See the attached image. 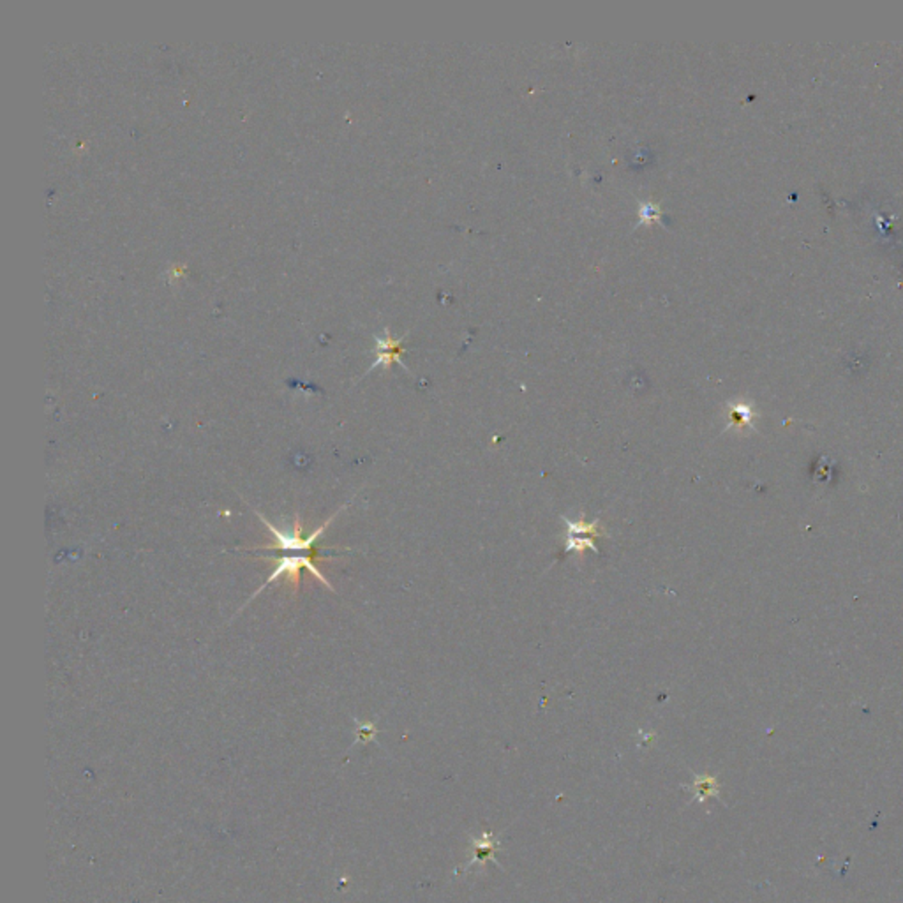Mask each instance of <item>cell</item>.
Returning a JSON list of instances; mask_svg holds the SVG:
<instances>
[{"label":"cell","mask_w":903,"mask_h":903,"mask_svg":"<svg viewBox=\"0 0 903 903\" xmlns=\"http://www.w3.org/2000/svg\"><path fill=\"white\" fill-rule=\"evenodd\" d=\"M402 355V341L401 339H393L392 334H390V330L385 328L383 330V334L378 335L376 337V360L373 362V366L369 367L367 373H371L376 367H385L389 369L392 364H399L402 369L408 371V367L404 366V362L401 358Z\"/></svg>","instance_id":"obj_1"},{"label":"cell","mask_w":903,"mask_h":903,"mask_svg":"<svg viewBox=\"0 0 903 903\" xmlns=\"http://www.w3.org/2000/svg\"><path fill=\"white\" fill-rule=\"evenodd\" d=\"M472 845H473V850H475V854H473L472 857V863L483 864L487 859H494V857H492V853L499 847V841L494 840V835L489 831V832H483L482 838L473 840Z\"/></svg>","instance_id":"obj_3"},{"label":"cell","mask_w":903,"mask_h":903,"mask_svg":"<svg viewBox=\"0 0 903 903\" xmlns=\"http://www.w3.org/2000/svg\"><path fill=\"white\" fill-rule=\"evenodd\" d=\"M688 789L693 792V799L691 801L699 803H704L707 797H718L720 794L718 780L715 776H711V774H696L693 783L688 785Z\"/></svg>","instance_id":"obj_2"},{"label":"cell","mask_w":903,"mask_h":903,"mask_svg":"<svg viewBox=\"0 0 903 903\" xmlns=\"http://www.w3.org/2000/svg\"><path fill=\"white\" fill-rule=\"evenodd\" d=\"M662 208L660 205L655 203H642L639 208V223L644 224H653V223H660L662 219Z\"/></svg>","instance_id":"obj_6"},{"label":"cell","mask_w":903,"mask_h":903,"mask_svg":"<svg viewBox=\"0 0 903 903\" xmlns=\"http://www.w3.org/2000/svg\"><path fill=\"white\" fill-rule=\"evenodd\" d=\"M565 547L566 552H575L579 556L586 552V550H593V552H600L597 547V543L593 542V537H584V534H570L566 533V540H565Z\"/></svg>","instance_id":"obj_5"},{"label":"cell","mask_w":903,"mask_h":903,"mask_svg":"<svg viewBox=\"0 0 903 903\" xmlns=\"http://www.w3.org/2000/svg\"><path fill=\"white\" fill-rule=\"evenodd\" d=\"M563 523L566 524V533L570 534H584V537H607V533L604 531V526L600 524L598 519L591 521V523H586V521H570V519L563 517Z\"/></svg>","instance_id":"obj_4"},{"label":"cell","mask_w":903,"mask_h":903,"mask_svg":"<svg viewBox=\"0 0 903 903\" xmlns=\"http://www.w3.org/2000/svg\"><path fill=\"white\" fill-rule=\"evenodd\" d=\"M731 420H732V424L738 425V427H741V425H745V424H750V420H752L750 408H748V406H743V404L741 406H734V408H732V411H731Z\"/></svg>","instance_id":"obj_7"}]
</instances>
